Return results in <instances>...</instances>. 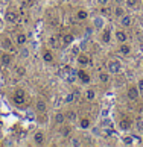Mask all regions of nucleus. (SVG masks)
<instances>
[{
  "instance_id": "f257e3e1",
  "label": "nucleus",
  "mask_w": 143,
  "mask_h": 147,
  "mask_svg": "<svg viewBox=\"0 0 143 147\" xmlns=\"http://www.w3.org/2000/svg\"><path fill=\"white\" fill-rule=\"evenodd\" d=\"M107 71L110 74H119L120 71H122V64H120V61H117V59H111V61H108Z\"/></svg>"
},
{
  "instance_id": "f03ea898",
  "label": "nucleus",
  "mask_w": 143,
  "mask_h": 147,
  "mask_svg": "<svg viewBox=\"0 0 143 147\" xmlns=\"http://www.w3.org/2000/svg\"><path fill=\"white\" fill-rule=\"evenodd\" d=\"M126 96H128V99L129 100H139V97H140V91L139 88H137V85H133V86H129L128 90H126Z\"/></svg>"
},
{
  "instance_id": "7ed1b4c3",
  "label": "nucleus",
  "mask_w": 143,
  "mask_h": 147,
  "mask_svg": "<svg viewBox=\"0 0 143 147\" xmlns=\"http://www.w3.org/2000/svg\"><path fill=\"white\" fill-rule=\"evenodd\" d=\"M105 28V18L102 15H97V17L93 18V29L95 30H102Z\"/></svg>"
},
{
  "instance_id": "20e7f679",
  "label": "nucleus",
  "mask_w": 143,
  "mask_h": 147,
  "mask_svg": "<svg viewBox=\"0 0 143 147\" xmlns=\"http://www.w3.org/2000/svg\"><path fill=\"white\" fill-rule=\"evenodd\" d=\"M76 79H79V82L81 84H90V74L87 73V71H84V70H78V73H76Z\"/></svg>"
},
{
  "instance_id": "39448f33",
  "label": "nucleus",
  "mask_w": 143,
  "mask_h": 147,
  "mask_svg": "<svg viewBox=\"0 0 143 147\" xmlns=\"http://www.w3.org/2000/svg\"><path fill=\"white\" fill-rule=\"evenodd\" d=\"M119 129H120V130H129V129H133V121H131L128 117L120 118V121H119Z\"/></svg>"
},
{
  "instance_id": "423d86ee",
  "label": "nucleus",
  "mask_w": 143,
  "mask_h": 147,
  "mask_svg": "<svg viewBox=\"0 0 143 147\" xmlns=\"http://www.w3.org/2000/svg\"><path fill=\"white\" fill-rule=\"evenodd\" d=\"M18 15H17V12H15V11H11V9H8L6 11V14H5V20H6L8 21V23H17V21H18Z\"/></svg>"
},
{
  "instance_id": "0eeeda50",
  "label": "nucleus",
  "mask_w": 143,
  "mask_h": 147,
  "mask_svg": "<svg viewBox=\"0 0 143 147\" xmlns=\"http://www.w3.org/2000/svg\"><path fill=\"white\" fill-rule=\"evenodd\" d=\"M76 62H78V65H81V67H85V65H89L90 58L87 53H79V55L76 56Z\"/></svg>"
},
{
  "instance_id": "6e6552de",
  "label": "nucleus",
  "mask_w": 143,
  "mask_h": 147,
  "mask_svg": "<svg viewBox=\"0 0 143 147\" xmlns=\"http://www.w3.org/2000/svg\"><path fill=\"white\" fill-rule=\"evenodd\" d=\"M32 140H34V144H37V146H41L43 143H44V140H46V135H44V132L38 130V132H35V134H34V137H32Z\"/></svg>"
},
{
  "instance_id": "1a4fd4ad",
  "label": "nucleus",
  "mask_w": 143,
  "mask_h": 147,
  "mask_svg": "<svg viewBox=\"0 0 143 147\" xmlns=\"http://www.w3.org/2000/svg\"><path fill=\"white\" fill-rule=\"evenodd\" d=\"M119 23H120L122 28H129V26L133 24V17H131L129 14H125L123 17L119 18Z\"/></svg>"
},
{
  "instance_id": "9d476101",
  "label": "nucleus",
  "mask_w": 143,
  "mask_h": 147,
  "mask_svg": "<svg viewBox=\"0 0 143 147\" xmlns=\"http://www.w3.org/2000/svg\"><path fill=\"white\" fill-rule=\"evenodd\" d=\"M26 42H27V35L25 32H18V34L15 35V44L18 47H21V46H25Z\"/></svg>"
},
{
  "instance_id": "9b49d317",
  "label": "nucleus",
  "mask_w": 143,
  "mask_h": 147,
  "mask_svg": "<svg viewBox=\"0 0 143 147\" xmlns=\"http://www.w3.org/2000/svg\"><path fill=\"white\" fill-rule=\"evenodd\" d=\"M11 62H12V56H11L8 52L2 53V56H0V64H2L3 67H9Z\"/></svg>"
},
{
  "instance_id": "f8f14e48",
  "label": "nucleus",
  "mask_w": 143,
  "mask_h": 147,
  "mask_svg": "<svg viewBox=\"0 0 143 147\" xmlns=\"http://www.w3.org/2000/svg\"><path fill=\"white\" fill-rule=\"evenodd\" d=\"M35 111L40 112V114H44V112L47 111V103L43 100V99L37 100V103H35Z\"/></svg>"
},
{
  "instance_id": "ddd939ff",
  "label": "nucleus",
  "mask_w": 143,
  "mask_h": 147,
  "mask_svg": "<svg viewBox=\"0 0 143 147\" xmlns=\"http://www.w3.org/2000/svg\"><path fill=\"white\" fill-rule=\"evenodd\" d=\"M131 46L129 44H126V42H122V44L119 46V53L120 55H123V56H129V53H131Z\"/></svg>"
},
{
  "instance_id": "4468645a",
  "label": "nucleus",
  "mask_w": 143,
  "mask_h": 147,
  "mask_svg": "<svg viewBox=\"0 0 143 147\" xmlns=\"http://www.w3.org/2000/svg\"><path fill=\"white\" fill-rule=\"evenodd\" d=\"M41 56H43V61H44L46 64H52L53 59H55L53 58V53L50 50H47V49H46V50H43V55Z\"/></svg>"
},
{
  "instance_id": "2eb2a0df",
  "label": "nucleus",
  "mask_w": 143,
  "mask_h": 147,
  "mask_svg": "<svg viewBox=\"0 0 143 147\" xmlns=\"http://www.w3.org/2000/svg\"><path fill=\"white\" fill-rule=\"evenodd\" d=\"M114 36H116L117 42H120V44H122V42H126V40H128V35H126L125 30H116Z\"/></svg>"
},
{
  "instance_id": "dca6fc26",
  "label": "nucleus",
  "mask_w": 143,
  "mask_h": 147,
  "mask_svg": "<svg viewBox=\"0 0 143 147\" xmlns=\"http://www.w3.org/2000/svg\"><path fill=\"white\" fill-rule=\"evenodd\" d=\"M29 55H31L29 47H26V44H25V46H21V47H20V50H18V56H20L21 59H27V58H29Z\"/></svg>"
},
{
  "instance_id": "f3484780",
  "label": "nucleus",
  "mask_w": 143,
  "mask_h": 147,
  "mask_svg": "<svg viewBox=\"0 0 143 147\" xmlns=\"http://www.w3.org/2000/svg\"><path fill=\"white\" fill-rule=\"evenodd\" d=\"M111 41V30L110 29H102V42L104 44H108V42Z\"/></svg>"
},
{
  "instance_id": "a211bd4d",
  "label": "nucleus",
  "mask_w": 143,
  "mask_h": 147,
  "mask_svg": "<svg viewBox=\"0 0 143 147\" xmlns=\"http://www.w3.org/2000/svg\"><path fill=\"white\" fill-rule=\"evenodd\" d=\"M73 42H75V36L72 35V34H65L63 36V44L64 46H72Z\"/></svg>"
},
{
  "instance_id": "6ab92c4d",
  "label": "nucleus",
  "mask_w": 143,
  "mask_h": 147,
  "mask_svg": "<svg viewBox=\"0 0 143 147\" xmlns=\"http://www.w3.org/2000/svg\"><path fill=\"white\" fill-rule=\"evenodd\" d=\"M90 124H91V121H90V118L89 117H82L81 120H79V126H81V129H90Z\"/></svg>"
},
{
  "instance_id": "aec40b11",
  "label": "nucleus",
  "mask_w": 143,
  "mask_h": 147,
  "mask_svg": "<svg viewBox=\"0 0 143 147\" xmlns=\"http://www.w3.org/2000/svg\"><path fill=\"white\" fill-rule=\"evenodd\" d=\"M97 78H99V82L101 84H108L110 82V73L108 71H101Z\"/></svg>"
},
{
  "instance_id": "412c9836",
  "label": "nucleus",
  "mask_w": 143,
  "mask_h": 147,
  "mask_svg": "<svg viewBox=\"0 0 143 147\" xmlns=\"http://www.w3.org/2000/svg\"><path fill=\"white\" fill-rule=\"evenodd\" d=\"M76 18L81 20V21H84V20L89 18V12H87L85 9H78V11H76Z\"/></svg>"
},
{
  "instance_id": "4be33fe9",
  "label": "nucleus",
  "mask_w": 143,
  "mask_h": 147,
  "mask_svg": "<svg viewBox=\"0 0 143 147\" xmlns=\"http://www.w3.org/2000/svg\"><path fill=\"white\" fill-rule=\"evenodd\" d=\"M75 99H76V94H75V92H67V94H65V97H64V103H65V105H72V103L75 102Z\"/></svg>"
},
{
  "instance_id": "5701e85b",
  "label": "nucleus",
  "mask_w": 143,
  "mask_h": 147,
  "mask_svg": "<svg viewBox=\"0 0 143 147\" xmlns=\"http://www.w3.org/2000/svg\"><path fill=\"white\" fill-rule=\"evenodd\" d=\"M113 14H114V17H116V18H120V17H123V15H125V9L120 6V5H117V6L114 8V11H113Z\"/></svg>"
},
{
  "instance_id": "b1692460",
  "label": "nucleus",
  "mask_w": 143,
  "mask_h": 147,
  "mask_svg": "<svg viewBox=\"0 0 143 147\" xmlns=\"http://www.w3.org/2000/svg\"><path fill=\"white\" fill-rule=\"evenodd\" d=\"M85 99L89 100V102H93V100L96 99V91H95V90H91V88H90V90H87V91H85Z\"/></svg>"
},
{
  "instance_id": "393cba45",
  "label": "nucleus",
  "mask_w": 143,
  "mask_h": 147,
  "mask_svg": "<svg viewBox=\"0 0 143 147\" xmlns=\"http://www.w3.org/2000/svg\"><path fill=\"white\" fill-rule=\"evenodd\" d=\"M12 102L15 103V105H23L25 103V96H21V94H14V97H12Z\"/></svg>"
},
{
  "instance_id": "a878e982",
  "label": "nucleus",
  "mask_w": 143,
  "mask_h": 147,
  "mask_svg": "<svg viewBox=\"0 0 143 147\" xmlns=\"http://www.w3.org/2000/svg\"><path fill=\"white\" fill-rule=\"evenodd\" d=\"M2 47L5 49V50H12V41H11V38H5L3 42H2Z\"/></svg>"
},
{
  "instance_id": "bb28decb",
  "label": "nucleus",
  "mask_w": 143,
  "mask_h": 147,
  "mask_svg": "<svg viewBox=\"0 0 143 147\" xmlns=\"http://www.w3.org/2000/svg\"><path fill=\"white\" fill-rule=\"evenodd\" d=\"M64 121H65V115L63 112H57V114H55V123H57V124H63Z\"/></svg>"
},
{
  "instance_id": "cd10ccee",
  "label": "nucleus",
  "mask_w": 143,
  "mask_h": 147,
  "mask_svg": "<svg viewBox=\"0 0 143 147\" xmlns=\"http://www.w3.org/2000/svg\"><path fill=\"white\" fill-rule=\"evenodd\" d=\"M70 134H72V126H63L61 127V137L67 138V137H70Z\"/></svg>"
},
{
  "instance_id": "c85d7f7f",
  "label": "nucleus",
  "mask_w": 143,
  "mask_h": 147,
  "mask_svg": "<svg viewBox=\"0 0 143 147\" xmlns=\"http://www.w3.org/2000/svg\"><path fill=\"white\" fill-rule=\"evenodd\" d=\"M136 130L137 132H143V118H137L136 120Z\"/></svg>"
},
{
  "instance_id": "c756f323",
  "label": "nucleus",
  "mask_w": 143,
  "mask_h": 147,
  "mask_svg": "<svg viewBox=\"0 0 143 147\" xmlns=\"http://www.w3.org/2000/svg\"><path fill=\"white\" fill-rule=\"evenodd\" d=\"M122 141H123L125 146H133V144H134V138L131 137V135H126V137H123Z\"/></svg>"
},
{
  "instance_id": "7c9ffc66",
  "label": "nucleus",
  "mask_w": 143,
  "mask_h": 147,
  "mask_svg": "<svg viewBox=\"0 0 143 147\" xmlns=\"http://www.w3.org/2000/svg\"><path fill=\"white\" fill-rule=\"evenodd\" d=\"M65 120H69V121H76V112H73V111H70V112H67L65 114Z\"/></svg>"
},
{
  "instance_id": "2f4dec72",
  "label": "nucleus",
  "mask_w": 143,
  "mask_h": 147,
  "mask_svg": "<svg viewBox=\"0 0 143 147\" xmlns=\"http://www.w3.org/2000/svg\"><path fill=\"white\" fill-rule=\"evenodd\" d=\"M137 2H139V0H125V6L133 9L134 6H137Z\"/></svg>"
},
{
  "instance_id": "473e14b6",
  "label": "nucleus",
  "mask_w": 143,
  "mask_h": 147,
  "mask_svg": "<svg viewBox=\"0 0 143 147\" xmlns=\"http://www.w3.org/2000/svg\"><path fill=\"white\" fill-rule=\"evenodd\" d=\"M15 71H17V74L20 76V78H23V76L26 74V68L21 67V65H17V67H15Z\"/></svg>"
},
{
  "instance_id": "72a5a7b5",
  "label": "nucleus",
  "mask_w": 143,
  "mask_h": 147,
  "mask_svg": "<svg viewBox=\"0 0 143 147\" xmlns=\"http://www.w3.org/2000/svg\"><path fill=\"white\" fill-rule=\"evenodd\" d=\"M69 144L73 146V147H78V146H81V141H79V138H70V143Z\"/></svg>"
},
{
  "instance_id": "f704fd0d",
  "label": "nucleus",
  "mask_w": 143,
  "mask_h": 147,
  "mask_svg": "<svg viewBox=\"0 0 143 147\" xmlns=\"http://www.w3.org/2000/svg\"><path fill=\"white\" fill-rule=\"evenodd\" d=\"M49 44H50V47H58L57 38H55V36H50V38H49Z\"/></svg>"
},
{
  "instance_id": "c9c22d12",
  "label": "nucleus",
  "mask_w": 143,
  "mask_h": 147,
  "mask_svg": "<svg viewBox=\"0 0 143 147\" xmlns=\"http://www.w3.org/2000/svg\"><path fill=\"white\" fill-rule=\"evenodd\" d=\"M72 53H73L75 56H78L79 53H81L79 52V46H73V44H72Z\"/></svg>"
},
{
  "instance_id": "e433bc0d",
  "label": "nucleus",
  "mask_w": 143,
  "mask_h": 147,
  "mask_svg": "<svg viewBox=\"0 0 143 147\" xmlns=\"http://www.w3.org/2000/svg\"><path fill=\"white\" fill-rule=\"evenodd\" d=\"M137 88H139L140 92H143V79H139V82H137Z\"/></svg>"
},
{
  "instance_id": "4c0bfd02",
  "label": "nucleus",
  "mask_w": 143,
  "mask_h": 147,
  "mask_svg": "<svg viewBox=\"0 0 143 147\" xmlns=\"http://www.w3.org/2000/svg\"><path fill=\"white\" fill-rule=\"evenodd\" d=\"M96 2H97V5H101V6H107L110 0H96Z\"/></svg>"
},
{
  "instance_id": "58836bf2",
  "label": "nucleus",
  "mask_w": 143,
  "mask_h": 147,
  "mask_svg": "<svg viewBox=\"0 0 143 147\" xmlns=\"http://www.w3.org/2000/svg\"><path fill=\"white\" fill-rule=\"evenodd\" d=\"M101 12H102L104 15H107V14H110V9H108V8H105V6H102V9H101Z\"/></svg>"
},
{
  "instance_id": "ea45409f",
  "label": "nucleus",
  "mask_w": 143,
  "mask_h": 147,
  "mask_svg": "<svg viewBox=\"0 0 143 147\" xmlns=\"http://www.w3.org/2000/svg\"><path fill=\"white\" fill-rule=\"evenodd\" d=\"M14 143H12V141H5V143H3V146H12Z\"/></svg>"
},
{
  "instance_id": "a19ab883",
  "label": "nucleus",
  "mask_w": 143,
  "mask_h": 147,
  "mask_svg": "<svg viewBox=\"0 0 143 147\" xmlns=\"http://www.w3.org/2000/svg\"><path fill=\"white\" fill-rule=\"evenodd\" d=\"M116 2V5H122V3H125V0H114Z\"/></svg>"
},
{
  "instance_id": "79ce46f5",
  "label": "nucleus",
  "mask_w": 143,
  "mask_h": 147,
  "mask_svg": "<svg viewBox=\"0 0 143 147\" xmlns=\"http://www.w3.org/2000/svg\"><path fill=\"white\" fill-rule=\"evenodd\" d=\"M142 144H143V140H142Z\"/></svg>"
},
{
  "instance_id": "37998d69",
  "label": "nucleus",
  "mask_w": 143,
  "mask_h": 147,
  "mask_svg": "<svg viewBox=\"0 0 143 147\" xmlns=\"http://www.w3.org/2000/svg\"><path fill=\"white\" fill-rule=\"evenodd\" d=\"M142 109H143V106H142Z\"/></svg>"
}]
</instances>
